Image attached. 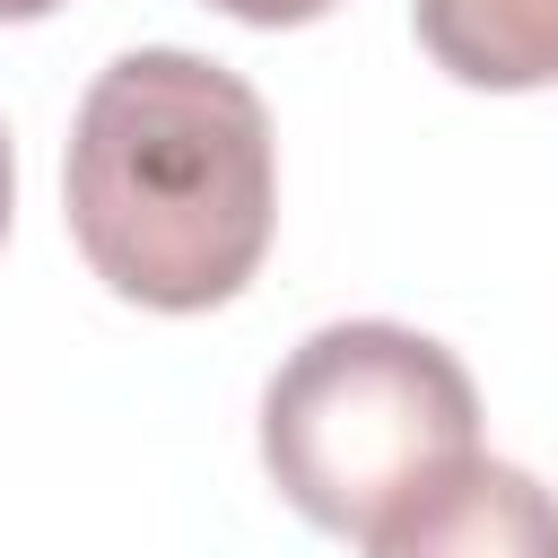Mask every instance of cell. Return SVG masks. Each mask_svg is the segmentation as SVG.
Instances as JSON below:
<instances>
[{
	"label": "cell",
	"instance_id": "obj_4",
	"mask_svg": "<svg viewBox=\"0 0 558 558\" xmlns=\"http://www.w3.org/2000/svg\"><path fill=\"white\" fill-rule=\"evenodd\" d=\"M427 61L462 87H558V0H410Z\"/></svg>",
	"mask_w": 558,
	"mask_h": 558
},
{
	"label": "cell",
	"instance_id": "obj_5",
	"mask_svg": "<svg viewBox=\"0 0 558 558\" xmlns=\"http://www.w3.org/2000/svg\"><path fill=\"white\" fill-rule=\"evenodd\" d=\"M218 17H235V26H314V17H331L340 0H209Z\"/></svg>",
	"mask_w": 558,
	"mask_h": 558
},
{
	"label": "cell",
	"instance_id": "obj_6",
	"mask_svg": "<svg viewBox=\"0 0 558 558\" xmlns=\"http://www.w3.org/2000/svg\"><path fill=\"white\" fill-rule=\"evenodd\" d=\"M9 209H17V157H9V131H0V235H9Z\"/></svg>",
	"mask_w": 558,
	"mask_h": 558
},
{
	"label": "cell",
	"instance_id": "obj_2",
	"mask_svg": "<svg viewBox=\"0 0 558 558\" xmlns=\"http://www.w3.org/2000/svg\"><path fill=\"white\" fill-rule=\"evenodd\" d=\"M480 453V392L462 357L410 323H323L262 392L270 488L340 541H366L392 506Z\"/></svg>",
	"mask_w": 558,
	"mask_h": 558
},
{
	"label": "cell",
	"instance_id": "obj_7",
	"mask_svg": "<svg viewBox=\"0 0 558 558\" xmlns=\"http://www.w3.org/2000/svg\"><path fill=\"white\" fill-rule=\"evenodd\" d=\"M61 0H0V26H35V17H52Z\"/></svg>",
	"mask_w": 558,
	"mask_h": 558
},
{
	"label": "cell",
	"instance_id": "obj_3",
	"mask_svg": "<svg viewBox=\"0 0 558 558\" xmlns=\"http://www.w3.org/2000/svg\"><path fill=\"white\" fill-rule=\"evenodd\" d=\"M366 558H558V488L514 462H453L366 532Z\"/></svg>",
	"mask_w": 558,
	"mask_h": 558
},
{
	"label": "cell",
	"instance_id": "obj_1",
	"mask_svg": "<svg viewBox=\"0 0 558 558\" xmlns=\"http://www.w3.org/2000/svg\"><path fill=\"white\" fill-rule=\"evenodd\" d=\"M61 209L87 270L148 314H209L253 288L279 218L262 96L183 44L96 70L61 157Z\"/></svg>",
	"mask_w": 558,
	"mask_h": 558
}]
</instances>
